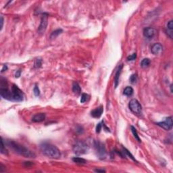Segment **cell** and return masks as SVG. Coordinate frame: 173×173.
<instances>
[{
  "instance_id": "cell-1",
  "label": "cell",
  "mask_w": 173,
  "mask_h": 173,
  "mask_svg": "<svg viewBox=\"0 0 173 173\" xmlns=\"http://www.w3.org/2000/svg\"><path fill=\"white\" fill-rule=\"evenodd\" d=\"M6 145L9 146L16 153L24 156V158H35V154L32 151L29 150L27 147H25L24 146L18 143H16L14 141H7Z\"/></svg>"
},
{
  "instance_id": "cell-2",
  "label": "cell",
  "mask_w": 173,
  "mask_h": 173,
  "mask_svg": "<svg viewBox=\"0 0 173 173\" xmlns=\"http://www.w3.org/2000/svg\"><path fill=\"white\" fill-rule=\"evenodd\" d=\"M40 149L45 156L53 158V159H58L61 156V153L59 149L56 146L52 145L49 143H43L40 145Z\"/></svg>"
},
{
  "instance_id": "cell-3",
  "label": "cell",
  "mask_w": 173,
  "mask_h": 173,
  "mask_svg": "<svg viewBox=\"0 0 173 173\" xmlns=\"http://www.w3.org/2000/svg\"><path fill=\"white\" fill-rule=\"evenodd\" d=\"M24 98L23 92L19 89L17 85H13L10 91V99L12 101H22Z\"/></svg>"
},
{
  "instance_id": "cell-4",
  "label": "cell",
  "mask_w": 173,
  "mask_h": 173,
  "mask_svg": "<svg viewBox=\"0 0 173 173\" xmlns=\"http://www.w3.org/2000/svg\"><path fill=\"white\" fill-rule=\"evenodd\" d=\"M89 146L82 141H78L73 146V151L76 155H83L86 154L89 151Z\"/></svg>"
},
{
  "instance_id": "cell-5",
  "label": "cell",
  "mask_w": 173,
  "mask_h": 173,
  "mask_svg": "<svg viewBox=\"0 0 173 173\" xmlns=\"http://www.w3.org/2000/svg\"><path fill=\"white\" fill-rule=\"evenodd\" d=\"M94 146L99 158L101 159H105L107 156V151L104 144H103L99 141H95L94 142Z\"/></svg>"
},
{
  "instance_id": "cell-6",
  "label": "cell",
  "mask_w": 173,
  "mask_h": 173,
  "mask_svg": "<svg viewBox=\"0 0 173 173\" xmlns=\"http://www.w3.org/2000/svg\"><path fill=\"white\" fill-rule=\"evenodd\" d=\"M130 110L132 111L133 113L136 114H141L142 112V107L140 103L136 99H132L130 101L129 104Z\"/></svg>"
},
{
  "instance_id": "cell-7",
  "label": "cell",
  "mask_w": 173,
  "mask_h": 173,
  "mask_svg": "<svg viewBox=\"0 0 173 173\" xmlns=\"http://www.w3.org/2000/svg\"><path fill=\"white\" fill-rule=\"evenodd\" d=\"M47 24H48V16L47 14H43V16L41 18V20L40 24L39 27L38 28V33L40 35H43L44 34V32H45L46 29L47 27Z\"/></svg>"
},
{
  "instance_id": "cell-8",
  "label": "cell",
  "mask_w": 173,
  "mask_h": 173,
  "mask_svg": "<svg viewBox=\"0 0 173 173\" xmlns=\"http://www.w3.org/2000/svg\"><path fill=\"white\" fill-rule=\"evenodd\" d=\"M156 124L158 126H159L162 129L166 130H169L172 128H173V118L172 116H169L166 118L165 119L164 121L159 122H157Z\"/></svg>"
},
{
  "instance_id": "cell-9",
  "label": "cell",
  "mask_w": 173,
  "mask_h": 173,
  "mask_svg": "<svg viewBox=\"0 0 173 173\" xmlns=\"http://www.w3.org/2000/svg\"><path fill=\"white\" fill-rule=\"evenodd\" d=\"M156 30L154 29V28L151 27H147L145 28L143 30V35L144 37L148 39H151V38L154 37V35H156Z\"/></svg>"
},
{
  "instance_id": "cell-10",
  "label": "cell",
  "mask_w": 173,
  "mask_h": 173,
  "mask_svg": "<svg viewBox=\"0 0 173 173\" xmlns=\"http://www.w3.org/2000/svg\"><path fill=\"white\" fill-rule=\"evenodd\" d=\"M162 50H163V46L159 43H155L151 46V53L154 55H158V54H161Z\"/></svg>"
},
{
  "instance_id": "cell-11",
  "label": "cell",
  "mask_w": 173,
  "mask_h": 173,
  "mask_svg": "<svg viewBox=\"0 0 173 173\" xmlns=\"http://www.w3.org/2000/svg\"><path fill=\"white\" fill-rule=\"evenodd\" d=\"M103 112V105H100L98 108H95V110L91 111V115L92 117L95 118H99L102 115Z\"/></svg>"
},
{
  "instance_id": "cell-12",
  "label": "cell",
  "mask_w": 173,
  "mask_h": 173,
  "mask_svg": "<svg viewBox=\"0 0 173 173\" xmlns=\"http://www.w3.org/2000/svg\"><path fill=\"white\" fill-rule=\"evenodd\" d=\"M45 114L39 113L35 114L32 118V121L34 122H41L45 120Z\"/></svg>"
},
{
  "instance_id": "cell-13",
  "label": "cell",
  "mask_w": 173,
  "mask_h": 173,
  "mask_svg": "<svg viewBox=\"0 0 173 173\" xmlns=\"http://www.w3.org/2000/svg\"><path fill=\"white\" fill-rule=\"evenodd\" d=\"M123 67V65L120 64L119 66L118 69L117 70V72L116 73V75H115V78H114V84H115V88L117 87L118 85L119 82V78H120V73L122 72V69Z\"/></svg>"
},
{
  "instance_id": "cell-14",
  "label": "cell",
  "mask_w": 173,
  "mask_h": 173,
  "mask_svg": "<svg viewBox=\"0 0 173 173\" xmlns=\"http://www.w3.org/2000/svg\"><path fill=\"white\" fill-rule=\"evenodd\" d=\"M72 91L75 94H80L81 92V88L77 82H74L72 83Z\"/></svg>"
},
{
  "instance_id": "cell-15",
  "label": "cell",
  "mask_w": 173,
  "mask_h": 173,
  "mask_svg": "<svg viewBox=\"0 0 173 173\" xmlns=\"http://www.w3.org/2000/svg\"><path fill=\"white\" fill-rule=\"evenodd\" d=\"M62 32H63V30H62V29H61L54 30V32H51V35H50V39H54L55 38H56L59 35H60Z\"/></svg>"
},
{
  "instance_id": "cell-16",
  "label": "cell",
  "mask_w": 173,
  "mask_h": 173,
  "mask_svg": "<svg viewBox=\"0 0 173 173\" xmlns=\"http://www.w3.org/2000/svg\"><path fill=\"white\" fill-rule=\"evenodd\" d=\"M123 93L127 96H131L133 93V89L131 86H127L125 89H124Z\"/></svg>"
},
{
  "instance_id": "cell-17",
  "label": "cell",
  "mask_w": 173,
  "mask_h": 173,
  "mask_svg": "<svg viewBox=\"0 0 173 173\" xmlns=\"http://www.w3.org/2000/svg\"><path fill=\"white\" fill-rule=\"evenodd\" d=\"M150 62H151V61H150V59H149V58H145L141 62V66L143 68H145L148 67L149 66Z\"/></svg>"
},
{
  "instance_id": "cell-18",
  "label": "cell",
  "mask_w": 173,
  "mask_h": 173,
  "mask_svg": "<svg viewBox=\"0 0 173 173\" xmlns=\"http://www.w3.org/2000/svg\"><path fill=\"white\" fill-rule=\"evenodd\" d=\"M72 161L74 162H75L76 164H85L86 161L83 158H81L79 157H74L72 158Z\"/></svg>"
},
{
  "instance_id": "cell-19",
  "label": "cell",
  "mask_w": 173,
  "mask_h": 173,
  "mask_svg": "<svg viewBox=\"0 0 173 173\" xmlns=\"http://www.w3.org/2000/svg\"><path fill=\"white\" fill-rule=\"evenodd\" d=\"M130 129H131V131H132V134H133L134 137H135V139H137V140L139 142H141L140 138H139V135H138V133H137V130H136V129H135V127H133V126H131V127H130Z\"/></svg>"
},
{
  "instance_id": "cell-20",
  "label": "cell",
  "mask_w": 173,
  "mask_h": 173,
  "mask_svg": "<svg viewBox=\"0 0 173 173\" xmlns=\"http://www.w3.org/2000/svg\"><path fill=\"white\" fill-rule=\"evenodd\" d=\"M41 65H42V59L40 58L35 59V62H34V67L36 68H39L41 66Z\"/></svg>"
},
{
  "instance_id": "cell-21",
  "label": "cell",
  "mask_w": 173,
  "mask_h": 173,
  "mask_svg": "<svg viewBox=\"0 0 173 173\" xmlns=\"http://www.w3.org/2000/svg\"><path fill=\"white\" fill-rule=\"evenodd\" d=\"M122 152H123V153H124V154H125L126 156H129V158H131V159H132V160H134V161H135V162H136V159H135V158H134V157L132 156V155H131V154H130L129 151L127 150V149H126V148H123V151H122Z\"/></svg>"
},
{
  "instance_id": "cell-22",
  "label": "cell",
  "mask_w": 173,
  "mask_h": 173,
  "mask_svg": "<svg viewBox=\"0 0 173 173\" xmlns=\"http://www.w3.org/2000/svg\"><path fill=\"white\" fill-rule=\"evenodd\" d=\"M129 80L131 83L135 84L137 82V74H132V75L130 76Z\"/></svg>"
},
{
  "instance_id": "cell-23",
  "label": "cell",
  "mask_w": 173,
  "mask_h": 173,
  "mask_svg": "<svg viewBox=\"0 0 173 173\" xmlns=\"http://www.w3.org/2000/svg\"><path fill=\"white\" fill-rule=\"evenodd\" d=\"M89 95L86 93H83L82 94V96H81V103H85V101H86L88 99H89Z\"/></svg>"
},
{
  "instance_id": "cell-24",
  "label": "cell",
  "mask_w": 173,
  "mask_h": 173,
  "mask_svg": "<svg viewBox=\"0 0 173 173\" xmlns=\"http://www.w3.org/2000/svg\"><path fill=\"white\" fill-rule=\"evenodd\" d=\"M1 154H8L7 150H6V149L5 148V145H4V143H3V139H1Z\"/></svg>"
},
{
  "instance_id": "cell-25",
  "label": "cell",
  "mask_w": 173,
  "mask_h": 173,
  "mask_svg": "<svg viewBox=\"0 0 173 173\" xmlns=\"http://www.w3.org/2000/svg\"><path fill=\"white\" fill-rule=\"evenodd\" d=\"M136 58H137V54L134 53V54L130 55L129 56L127 57V59H128V61H133L136 59Z\"/></svg>"
},
{
  "instance_id": "cell-26",
  "label": "cell",
  "mask_w": 173,
  "mask_h": 173,
  "mask_svg": "<svg viewBox=\"0 0 173 173\" xmlns=\"http://www.w3.org/2000/svg\"><path fill=\"white\" fill-rule=\"evenodd\" d=\"M33 92H34V94H35V96H39L40 95V91H39V89L37 86H35L34 87V89H33Z\"/></svg>"
},
{
  "instance_id": "cell-27",
  "label": "cell",
  "mask_w": 173,
  "mask_h": 173,
  "mask_svg": "<svg viewBox=\"0 0 173 173\" xmlns=\"http://www.w3.org/2000/svg\"><path fill=\"white\" fill-rule=\"evenodd\" d=\"M167 29L169 30H173V21L170 20L167 24Z\"/></svg>"
},
{
  "instance_id": "cell-28",
  "label": "cell",
  "mask_w": 173,
  "mask_h": 173,
  "mask_svg": "<svg viewBox=\"0 0 173 173\" xmlns=\"http://www.w3.org/2000/svg\"><path fill=\"white\" fill-rule=\"evenodd\" d=\"M101 129H102V122H101H101H100V123H98L97 127H96V132H97V133H100Z\"/></svg>"
},
{
  "instance_id": "cell-29",
  "label": "cell",
  "mask_w": 173,
  "mask_h": 173,
  "mask_svg": "<svg viewBox=\"0 0 173 173\" xmlns=\"http://www.w3.org/2000/svg\"><path fill=\"white\" fill-rule=\"evenodd\" d=\"M76 131L78 132V133H79V134H81V133L83 132L84 130L83 129V127H81V126H78V127H77V128H76Z\"/></svg>"
},
{
  "instance_id": "cell-30",
  "label": "cell",
  "mask_w": 173,
  "mask_h": 173,
  "mask_svg": "<svg viewBox=\"0 0 173 173\" xmlns=\"http://www.w3.org/2000/svg\"><path fill=\"white\" fill-rule=\"evenodd\" d=\"M20 74H21V71L20 70H18L16 72V74H15V76H16V78H18V77H20Z\"/></svg>"
},
{
  "instance_id": "cell-31",
  "label": "cell",
  "mask_w": 173,
  "mask_h": 173,
  "mask_svg": "<svg viewBox=\"0 0 173 173\" xmlns=\"http://www.w3.org/2000/svg\"><path fill=\"white\" fill-rule=\"evenodd\" d=\"M3 16H1V30L3 28Z\"/></svg>"
},
{
  "instance_id": "cell-32",
  "label": "cell",
  "mask_w": 173,
  "mask_h": 173,
  "mask_svg": "<svg viewBox=\"0 0 173 173\" xmlns=\"http://www.w3.org/2000/svg\"><path fill=\"white\" fill-rule=\"evenodd\" d=\"M7 69H8V66H7L6 65H4V66H3V67L2 70H1V72H4V71L7 70Z\"/></svg>"
},
{
  "instance_id": "cell-33",
  "label": "cell",
  "mask_w": 173,
  "mask_h": 173,
  "mask_svg": "<svg viewBox=\"0 0 173 173\" xmlns=\"http://www.w3.org/2000/svg\"><path fill=\"white\" fill-rule=\"evenodd\" d=\"M95 171V172H97V173H105V170H100V169H96Z\"/></svg>"
}]
</instances>
